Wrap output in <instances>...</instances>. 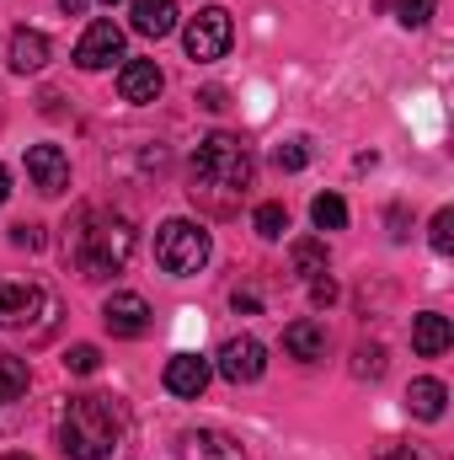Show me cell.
I'll list each match as a JSON object with an SVG mask.
<instances>
[{"label": "cell", "mask_w": 454, "mask_h": 460, "mask_svg": "<svg viewBox=\"0 0 454 460\" xmlns=\"http://www.w3.org/2000/svg\"><path fill=\"white\" fill-rule=\"evenodd\" d=\"M128 439V407L108 391H86L70 396L65 418H59V450L70 460H113Z\"/></svg>", "instance_id": "cell-1"}, {"label": "cell", "mask_w": 454, "mask_h": 460, "mask_svg": "<svg viewBox=\"0 0 454 460\" xmlns=\"http://www.w3.org/2000/svg\"><path fill=\"white\" fill-rule=\"evenodd\" d=\"M251 150L235 139V134H209L198 139V155H193V204H209L214 215H230L240 204V193L251 188Z\"/></svg>", "instance_id": "cell-2"}, {"label": "cell", "mask_w": 454, "mask_h": 460, "mask_svg": "<svg viewBox=\"0 0 454 460\" xmlns=\"http://www.w3.org/2000/svg\"><path fill=\"white\" fill-rule=\"evenodd\" d=\"M134 257V226L113 209H81L70 220V262L81 268V279H108Z\"/></svg>", "instance_id": "cell-3"}, {"label": "cell", "mask_w": 454, "mask_h": 460, "mask_svg": "<svg viewBox=\"0 0 454 460\" xmlns=\"http://www.w3.org/2000/svg\"><path fill=\"white\" fill-rule=\"evenodd\" d=\"M209 252H214L209 230L193 226V220H166L161 235H155V262H161L171 279H193V273L209 262Z\"/></svg>", "instance_id": "cell-4"}, {"label": "cell", "mask_w": 454, "mask_h": 460, "mask_svg": "<svg viewBox=\"0 0 454 460\" xmlns=\"http://www.w3.org/2000/svg\"><path fill=\"white\" fill-rule=\"evenodd\" d=\"M59 300L43 284H0V327L5 332H48Z\"/></svg>", "instance_id": "cell-5"}, {"label": "cell", "mask_w": 454, "mask_h": 460, "mask_svg": "<svg viewBox=\"0 0 454 460\" xmlns=\"http://www.w3.org/2000/svg\"><path fill=\"white\" fill-rule=\"evenodd\" d=\"M230 38H235V27H230V11H220V5L198 11V16L188 22V32H182V43H188V59H198V65H214V59H225Z\"/></svg>", "instance_id": "cell-6"}, {"label": "cell", "mask_w": 454, "mask_h": 460, "mask_svg": "<svg viewBox=\"0 0 454 460\" xmlns=\"http://www.w3.org/2000/svg\"><path fill=\"white\" fill-rule=\"evenodd\" d=\"M220 375H225L230 385H251V380H262V369H267V348L257 343L251 332H240V338H230L220 348V364H214Z\"/></svg>", "instance_id": "cell-7"}, {"label": "cell", "mask_w": 454, "mask_h": 460, "mask_svg": "<svg viewBox=\"0 0 454 460\" xmlns=\"http://www.w3.org/2000/svg\"><path fill=\"white\" fill-rule=\"evenodd\" d=\"M27 182H32L43 199L65 193V188H70V155H65L59 145H32V150H27Z\"/></svg>", "instance_id": "cell-8"}, {"label": "cell", "mask_w": 454, "mask_h": 460, "mask_svg": "<svg viewBox=\"0 0 454 460\" xmlns=\"http://www.w3.org/2000/svg\"><path fill=\"white\" fill-rule=\"evenodd\" d=\"M113 59H123V27L118 22H92L86 38L75 43V65L81 70H108Z\"/></svg>", "instance_id": "cell-9"}, {"label": "cell", "mask_w": 454, "mask_h": 460, "mask_svg": "<svg viewBox=\"0 0 454 460\" xmlns=\"http://www.w3.org/2000/svg\"><path fill=\"white\" fill-rule=\"evenodd\" d=\"M209 375H214V364L204 358V353H177V358H166V391L171 396H182V402H198L204 396V385H209Z\"/></svg>", "instance_id": "cell-10"}, {"label": "cell", "mask_w": 454, "mask_h": 460, "mask_svg": "<svg viewBox=\"0 0 454 460\" xmlns=\"http://www.w3.org/2000/svg\"><path fill=\"white\" fill-rule=\"evenodd\" d=\"M102 322H108L113 338H144V332H150V305H144V295L118 289L113 300L102 305Z\"/></svg>", "instance_id": "cell-11"}, {"label": "cell", "mask_w": 454, "mask_h": 460, "mask_svg": "<svg viewBox=\"0 0 454 460\" xmlns=\"http://www.w3.org/2000/svg\"><path fill=\"white\" fill-rule=\"evenodd\" d=\"M177 460H246V450L225 429H188L177 439Z\"/></svg>", "instance_id": "cell-12"}, {"label": "cell", "mask_w": 454, "mask_h": 460, "mask_svg": "<svg viewBox=\"0 0 454 460\" xmlns=\"http://www.w3.org/2000/svg\"><path fill=\"white\" fill-rule=\"evenodd\" d=\"M161 86H166V75H161V65H155V59H128V65L118 70V97H123V102H134V108L155 102V97H161Z\"/></svg>", "instance_id": "cell-13"}, {"label": "cell", "mask_w": 454, "mask_h": 460, "mask_svg": "<svg viewBox=\"0 0 454 460\" xmlns=\"http://www.w3.org/2000/svg\"><path fill=\"white\" fill-rule=\"evenodd\" d=\"M48 38L38 32V27H16L11 32V43H5V65L16 70V75H32V70H43L48 65Z\"/></svg>", "instance_id": "cell-14"}, {"label": "cell", "mask_w": 454, "mask_h": 460, "mask_svg": "<svg viewBox=\"0 0 454 460\" xmlns=\"http://www.w3.org/2000/svg\"><path fill=\"white\" fill-rule=\"evenodd\" d=\"M450 343H454L450 316H439V311H423V316H412V348H417L423 358H439V353H450Z\"/></svg>", "instance_id": "cell-15"}, {"label": "cell", "mask_w": 454, "mask_h": 460, "mask_svg": "<svg viewBox=\"0 0 454 460\" xmlns=\"http://www.w3.org/2000/svg\"><path fill=\"white\" fill-rule=\"evenodd\" d=\"M284 348H289L300 364H316V358H327V327L310 322V316H300V322L284 327Z\"/></svg>", "instance_id": "cell-16"}, {"label": "cell", "mask_w": 454, "mask_h": 460, "mask_svg": "<svg viewBox=\"0 0 454 460\" xmlns=\"http://www.w3.org/2000/svg\"><path fill=\"white\" fill-rule=\"evenodd\" d=\"M134 32L139 38H166L177 27V0H134Z\"/></svg>", "instance_id": "cell-17"}, {"label": "cell", "mask_w": 454, "mask_h": 460, "mask_svg": "<svg viewBox=\"0 0 454 460\" xmlns=\"http://www.w3.org/2000/svg\"><path fill=\"white\" fill-rule=\"evenodd\" d=\"M444 402H450V391H444V380H433V375L412 380V391H406V407H412V412H417L423 423L444 418Z\"/></svg>", "instance_id": "cell-18"}, {"label": "cell", "mask_w": 454, "mask_h": 460, "mask_svg": "<svg viewBox=\"0 0 454 460\" xmlns=\"http://www.w3.org/2000/svg\"><path fill=\"white\" fill-rule=\"evenodd\" d=\"M16 396H27V358H16V353L0 348V407L16 402Z\"/></svg>", "instance_id": "cell-19"}, {"label": "cell", "mask_w": 454, "mask_h": 460, "mask_svg": "<svg viewBox=\"0 0 454 460\" xmlns=\"http://www.w3.org/2000/svg\"><path fill=\"white\" fill-rule=\"evenodd\" d=\"M294 273L300 279H321L327 273V241H294Z\"/></svg>", "instance_id": "cell-20"}, {"label": "cell", "mask_w": 454, "mask_h": 460, "mask_svg": "<svg viewBox=\"0 0 454 460\" xmlns=\"http://www.w3.org/2000/svg\"><path fill=\"white\" fill-rule=\"evenodd\" d=\"M251 226H257V235H262V241H278V235L289 230V209H284V204H257Z\"/></svg>", "instance_id": "cell-21"}, {"label": "cell", "mask_w": 454, "mask_h": 460, "mask_svg": "<svg viewBox=\"0 0 454 460\" xmlns=\"http://www.w3.org/2000/svg\"><path fill=\"white\" fill-rule=\"evenodd\" d=\"M310 215H316V226L321 230H342L347 226V204H342L337 193H321V199L310 204Z\"/></svg>", "instance_id": "cell-22"}, {"label": "cell", "mask_w": 454, "mask_h": 460, "mask_svg": "<svg viewBox=\"0 0 454 460\" xmlns=\"http://www.w3.org/2000/svg\"><path fill=\"white\" fill-rule=\"evenodd\" d=\"M353 375H358V380H380V375H385V348L363 343L358 353H353Z\"/></svg>", "instance_id": "cell-23"}, {"label": "cell", "mask_w": 454, "mask_h": 460, "mask_svg": "<svg viewBox=\"0 0 454 460\" xmlns=\"http://www.w3.org/2000/svg\"><path fill=\"white\" fill-rule=\"evenodd\" d=\"M97 364H102V348L97 343H75L65 353V369H70V375H97Z\"/></svg>", "instance_id": "cell-24"}, {"label": "cell", "mask_w": 454, "mask_h": 460, "mask_svg": "<svg viewBox=\"0 0 454 460\" xmlns=\"http://www.w3.org/2000/svg\"><path fill=\"white\" fill-rule=\"evenodd\" d=\"M428 241H433V252H439V257H450V252H454V209H439V215H433Z\"/></svg>", "instance_id": "cell-25"}, {"label": "cell", "mask_w": 454, "mask_h": 460, "mask_svg": "<svg viewBox=\"0 0 454 460\" xmlns=\"http://www.w3.org/2000/svg\"><path fill=\"white\" fill-rule=\"evenodd\" d=\"M305 161H310L305 139H289V145H278V150H273V166H278V172H300Z\"/></svg>", "instance_id": "cell-26"}, {"label": "cell", "mask_w": 454, "mask_h": 460, "mask_svg": "<svg viewBox=\"0 0 454 460\" xmlns=\"http://www.w3.org/2000/svg\"><path fill=\"white\" fill-rule=\"evenodd\" d=\"M433 5L439 0H396V16H401V27H428Z\"/></svg>", "instance_id": "cell-27"}, {"label": "cell", "mask_w": 454, "mask_h": 460, "mask_svg": "<svg viewBox=\"0 0 454 460\" xmlns=\"http://www.w3.org/2000/svg\"><path fill=\"white\" fill-rule=\"evenodd\" d=\"M48 235H43V226H11V246H27V252H38Z\"/></svg>", "instance_id": "cell-28"}, {"label": "cell", "mask_w": 454, "mask_h": 460, "mask_svg": "<svg viewBox=\"0 0 454 460\" xmlns=\"http://www.w3.org/2000/svg\"><path fill=\"white\" fill-rule=\"evenodd\" d=\"M310 300H316V305H332V300H337V284H332V273L310 279Z\"/></svg>", "instance_id": "cell-29"}, {"label": "cell", "mask_w": 454, "mask_h": 460, "mask_svg": "<svg viewBox=\"0 0 454 460\" xmlns=\"http://www.w3.org/2000/svg\"><path fill=\"white\" fill-rule=\"evenodd\" d=\"M198 108H209V113H220V108H225V92H220V86H209V92L198 97Z\"/></svg>", "instance_id": "cell-30"}, {"label": "cell", "mask_w": 454, "mask_h": 460, "mask_svg": "<svg viewBox=\"0 0 454 460\" xmlns=\"http://www.w3.org/2000/svg\"><path fill=\"white\" fill-rule=\"evenodd\" d=\"M5 199H11V172L0 166V204H5Z\"/></svg>", "instance_id": "cell-31"}, {"label": "cell", "mask_w": 454, "mask_h": 460, "mask_svg": "<svg viewBox=\"0 0 454 460\" xmlns=\"http://www.w3.org/2000/svg\"><path fill=\"white\" fill-rule=\"evenodd\" d=\"M380 460H423V456H412V450H385Z\"/></svg>", "instance_id": "cell-32"}, {"label": "cell", "mask_w": 454, "mask_h": 460, "mask_svg": "<svg viewBox=\"0 0 454 460\" xmlns=\"http://www.w3.org/2000/svg\"><path fill=\"white\" fill-rule=\"evenodd\" d=\"M59 5H65V11H81V5H86V0H59Z\"/></svg>", "instance_id": "cell-33"}, {"label": "cell", "mask_w": 454, "mask_h": 460, "mask_svg": "<svg viewBox=\"0 0 454 460\" xmlns=\"http://www.w3.org/2000/svg\"><path fill=\"white\" fill-rule=\"evenodd\" d=\"M0 460H32V456H22V450H11V456H0Z\"/></svg>", "instance_id": "cell-34"}, {"label": "cell", "mask_w": 454, "mask_h": 460, "mask_svg": "<svg viewBox=\"0 0 454 460\" xmlns=\"http://www.w3.org/2000/svg\"><path fill=\"white\" fill-rule=\"evenodd\" d=\"M102 5H113V0H102Z\"/></svg>", "instance_id": "cell-35"}]
</instances>
